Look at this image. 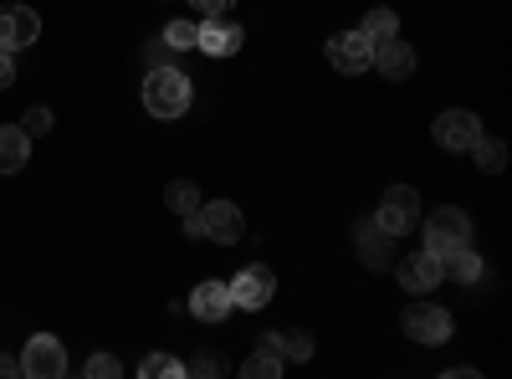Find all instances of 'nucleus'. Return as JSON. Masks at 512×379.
Segmentation results:
<instances>
[{"label": "nucleus", "instance_id": "9", "mask_svg": "<svg viewBox=\"0 0 512 379\" xmlns=\"http://www.w3.org/2000/svg\"><path fill=\"white\" fill-rule=\"evenodd\" d=\"M328 62L344 72V77H359V72H369V62H374V41H369L364 31H338V36L328 41Z\"/></svg>", "mask_w": 512, "mask_h": 379}, {"label": "nucleus", "instance_id": "19", "mask_svg": "<svg viewBox=\"0 0 512 379\" xmlns=\"http://www.w3.org/2000/svg\"><path fill=\"white\" fill-rule=\"evenodd\" d=\"M164 205L175 210V216H195L205 200H200V185H195V180H175V185L164 190Z\"/></svg>", "mask_w": 512, "mask_h": 379}, {"label": "nucleus", "instance_id": "7", "mask_svg": "<svg viewBox=\"0 0 512 379\" xmlns=\"http://www.w3.org/2000/svg\"><path fill=\"white\" fill-rule=\"evenodd\" d=\"M405 333H410V344H446L451 339V313L441 303H410Z\"/></svg>", "mask_w": 512, "mask_h": 379}, {"label": "nucleus", "instance_id": "1", "mask_svg": "<svg viewBox=\"0 0 512 379\" xmlns=\"http://www.w3.org/2000/svg\"><path fill=\"white\" fill-rule=\"evenodd\" d=\"M190 98H195L190 77L180 67H149V77H144V108L154 118H180L190 108Z\"/></svg>", "mask_w": 512, "mask_h": 379}, {"label": "nucleus", "instance_id": "18", "mask_svg": "<svg viewBox=\"0 0 512 379\" xmlns=\"http://www.w3.org/2000/svg\"><path fill=\"white\" fill-rule=\"evenodd\" d=\"M282 364H287V359L277 354V344H262V349H256V354L241 364V374H246V379H277Z\"/></svg>", "mask_w": 512, "mask_h": 379}, {"label": "nucleus", "instance_id": "12", "mask_svg": "<svg viewBox=\"0 0 512 379\" xmlns=\"http://www.w3.org/2000/svg\"><path fill=\"white\" fill-rule=\"evenodd\" d=\"M395 277H400V287L405 292H431V287H441V277H446V267H441V257H431V251H410V257H400V267H395Z\"/></svg>", "mask_w": 512, "mask_h": 379}, {"label": "nucleus", "instance_id": "20", "mask_svg": "<svg viewBox=\"0 0 512 379\" xmlns=\"http://www.w3.org/2000/svg\"><path fill=\"white\" fill-rule=\"evenodd\" d=\"M441 267H446V277H456V282H477V277H482V257H477L472 246H456Z\"/></svg>", "mask_w": 512, "mask_h": 379}, {"label": "nucleus", "instance_id": "3", "mask_svg": "<svg viewBox=\"0 0 512 379\" xmlns=\"http://www.w3.org/2000/svg\"><path fill=\"white\" fill-rule=\"evenodd\" d=\"M374 221H379V231H390L395 241L410 236L420 226V195L410 185H390V190H384V200H379V210H374Z\"/></svg>", "mask_w": 512, "mask_h": 379}, {"label": "nucleus", "instance_id": "25", "mask_svg": "<svg viewBox=\"0 0 512 379\" xmlns=\"http://www.w3.org/2000/svg\"><path fill=\"white\" fill-rule=\"evenodd\" d=\"M195 26H200V21H169V26H164V41H169L175 52H190V47H195Z\"/></svg>", "mask_w": 512, "mask_h": 379}, {"label": "nucleus", "instance_id": "10", "mask_svg": "<svg viewBox=\"0 0 512 379\" xmlns=\"http://www.w3.org/2000/svg\"><path fill=\"white\" fill-rule=\"evenodd\" d=\"M272 292H277V277H272L262 262H251V267L236 272V282H231V303L246 308V313H256V308L272 303Z\"/></svg>", "mask_w": 512, "mask_h": 379}, {"label": "nucleus", "instance_id": "31", "mask_svg": "<svg viewBox=\"0 0 512 379\" xmlns=\"http://www.w3.org/2000/svg\"><path fill=\"white\" fill-rule=\"evenodd\" d=\"M11 374H21V359H11V354H0V379H11Z\"/></svg>", "mask_w": 512, "mask_h": 379}, {"label": "nucleus", "instance_id": "6", "mask_svg": "<svg viewBox=\"0 0 512 379\" xmlns=\"http://www.w3.org/2000/svg\"><path fill=\"white\" fill-rule=\"evenodd\" d=\"M72 364H67V349H62V339H52V333H36V339L26 344V354H21V374H31V379H62Z\"/></svg>", "mask_w": 512, "mask_h": 379}, {"label": "nucleus", "instance_id": "4", "mask_svg": "<svg viewBox=\"0 0 512 379\" xmlns=\"http://www.w3.org/2000/svg\"><path fill=\"white\" fill-rule=\"evenodd\" d=\"M195 221H200V236L221 241V246H236V241L246 236V216H241L236 200H210V205H200Z\"/></svg>", "mask_w": 512, "mask_h": 379}, {"label": "nucleus", "instance_id": "11", "mask_svg": "<svg viewBox=\"0 0 512 379\" xmlns=\"http://www.w3.org/2000/svg\"><path fill=\"white\" fill-rule=\"evenodd\" d=\"M41 36V16L31 6H0V52H26Z\"/></svg>", "mask_w": 512, "mask_h": 379}, {"label": "nucleus", "instance_id": "23", "mask_svg": "<svg viewBox=\"0 0 512 379\" xmlns=\"http://www.w3.org/2000/svg\"><path fill=\"white\" fill-rule=\"evenodd\" d=\"M185 374H205V379H221V374H231V359L226 354H216V349H200L190 364H185Z\"/></svg>", "mask_w": 512, "mask_h": 379}, {"label": "nucleus", "instance_id": "30", "mask_svg": "<svg viewBox=\"0 0 512 379\" xmlns=\"http://www.w3.org/2000/svg\"><path fill=\"white\" fill-rule=\"evenodd\" d=\"M16 82V62H11V52H0V88H11Z\"/></svg>", "mask_w": 512, "mask_h": 379}, {"label": "nucleus", "instance_id": "17", "mask_svg": "<svg viewBox=\"0 0 512 379\" xmlns=\"http://www.w3.org/2000/svg\"><path fill=\"white\" fill-rule=\"evenodd\" d=\"M466 154L477 159V170H482V175H502V170H507V144H502V139H492V134H482Z\"/></svg>", "mask_w": 512, "mask_h": 379}, {"label": "nucleus", "instance_id": "14", "mask_svg": "<svg viewBox=\"0 0 512 379\" xmlns=\"http://www.w3.org/2000/svg\"><path fill=\"white\" fill-rule=\"evenodd\" d=\"M369 67L379 77H390V82H405L415 72V47H410V41H400V36H384V41H374V62Z\"/></svg>", "mask_w": 512, "mask_h": 379}, {"label": "nucleus", "instance_id": "16", "mask_svg": "<svg viewBox=\"0 0 512 379\" xmlns=\"http://www.w3.org/2000/svg\"><path fill=\"white\" fill-rule=\"evenodd\" d=\"M31 159V134L21 123H0V175H21Z\"/></svg>", "mask_w": 512, "mask_h": 379}, {"label": "nucleus", "instance_id": "22", "mask_svg": "<svg viewBox=\"0 0 512 379\" xmlns=\"http://www.w3.org/2000/svg\"><path fill=\"white\" fill-rule=\"evenodd\" d=\"M369 41H384V36H400V16L395 11H384V6H374L369 16H364V26H359Z\"/></svg>", "mask_w": 512, "mask_h": 379}, {"label": "nucleus", "instance_id": "26", "mask_svg": "<svg viewBox=\"0 0 512 379\" xmlns=\"http://www.w3.org/2000/svg\"><path fill=\"white\" fill-rule=\"evenodd\" d=\"M21 129H26L31 139H41V134H52V113H47V108H26V118H21Z\"/></svg>", "mask_w": 512, "mask_h": 379}, {"label": "nucleus", "instance_id": "2", "mask_svg": "<svg viewBox=\"0 0 512 379\" xmlns=\"http://www.w3.org/2000/svg\"><path fill=\"white\" fill-rule=\"evenodd\" d=\"M425 226V251H431V257H451L456 246H472V216H466L461 205H441L436 216H425L420 221Z\"/></svg>", "mask_w": 512, "mask_h": 379}, {"label": "nucleus", "instance_id": "27", "mask_svg": "<svg viewBox=\"0 0 512 379\" xmlns=\"http://www.w3.org/2000/svg\"><path fill=\"white\" fill-rule=\"evenodd\" d=\"M144 57H149V67H175V47H169L164 36H159V41H149Z\"/></svg>", "mask_w": 512, "mask_h": 379}, {"label": "nucleus", "instance_id": "29", "mask_svg": "<svg viewBox=\"0 0 512 379\" xmlns=\"http://www.w3.org/2000/svg\"><path fill=\"white\" fill-rule=\"evenodd\" d=\"M195 16H226L231 11V0H190Z\"/></svg>", "mask_w": 512, "mask_h": 379}, {"label": "nucleus", "instance_id": "8", "mask_svg": "<svg viewBox=\"0 0 512 379\" xmlns=\"http://www.w3.org/2000/svg\"><path fill=\"white\" fill-rule=\"evenodd\" d=\"M241 41H246V31H241L231 16H205V21L195 26V47H200L205 57H236Z\"/></svg>", "mask_w": 512, "mask_h": 379}, {"label": "nucleus", "instance_id": "13", "mask_svg": "<svg viewBox=\"0 0 512 379\" xmlns=\"http://www.w3.org/2000/svg\"><path fill=\"white\" fill-rule=\"evenodd\" d=\"M354 246H359V257H364L369 272H384V267L395 262V236H390V231H379L374 216H364V221L354 226Z\"/></svg>", "mask_w": 512, "mask_h": 379}, {"label": "nucleus", "instance_id": "21", "mask_svg": "<svg viewBox=\"0 0 512 379\" xmlns=\"http://www.w3.org/2000/svg\"><path fill=\"white\" fill-rule=\"evenodd\" d=\"M272 344H277V354L282 359H292V364H303V359H313V339L303 328H287V333H272Z\"/></svg>", "mask_w": 512, "mask_h": 379}, {"label": "nucleus", "instance_id": "24", "mask_svg": "<svg viewBox=\"0 0 512 379\" xmlns=\"http://www.w3.org/2000/svg\"><path fill=\"white\" fill-rule=\"evenodd\" d=\"M139 374H144V379H180L185 364H180V359H169V354H149V359L139 364Z\"/></svg>", "mask_w": 512, "mask_h": 379}, {"label": "nucleus", "instance_id": "15", "mask_svg": "<svg viewBox=\"0 0 512 379\" xmlns=\"http://www.w3.org/2000/svg\"><path fill=\"white\" fill-rule=\"evenodd\" d=\"M231 308H236V303H231V282H216V277L200 282L195 298H190V313H195L200 323H226Z\"/></svg>", "mask_w": 512, "mask_h": 379}, {"label": "nucleus", "instance_id": "28", "mask_svg": "<svg viewBox=\"0 0 512 379\" xmlns=\"http://www.w3.org/2000/svg\"><path fill=\"white\" fill-rule=\"evenodd\" d=\"M88 374H93V379H108V374L118 379V374H123V364H118L113 354H93V359H88Z\"/></svg>", "mask_w": 512, "mask_h": 379}, {"label": "nucleus", "instance_id": "5", "mask_svg": "<svg viewBox=\"0 0 512 379\" xmlns=\"http://www.w3.org/2000/svg\"><path fill=\"white\" fill-rule=\"evenodd\" d=\"M431 134H436V144L441 149H451V154H466L487 129H482V118L477 113H466V108H446L436 123H431Z\"/></svg>", "mask_w": 512, "mask_h": 379}]
</instances>
